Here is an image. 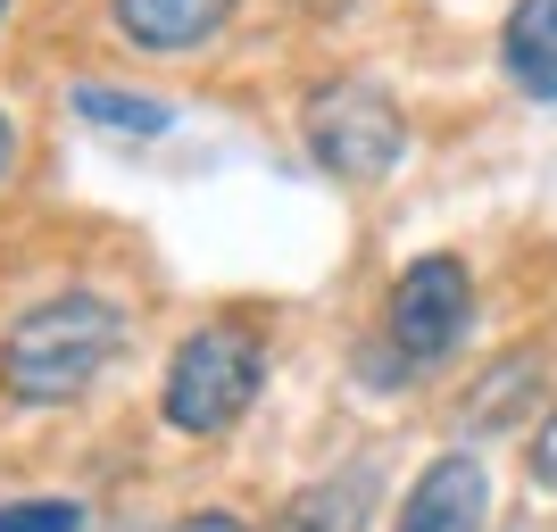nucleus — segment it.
I'll return each mask as SVG.
<instances>
[{"instance_id": "obj_8", "label": "nucleus", "mask_w": 557, "mask_h": 532, "mask_svg": "<svg viewBox=\"0 0 557 532\" xmlns=\"http://www.w3.org/2000/svg\"><path fill=\"white\" fill-rule=\"evenodd\" d=\"M75 109L92 116V125H109V134H125V141L166 134V109H159V100H141V92H109V84H84V92H75Z\"/></svg>"}, {"instance_id": "obj_7", "label": "nucleus", "mask_w": 557, "mask_h": 532, "mask_svg": "<svg viewBox=\"0 0 557 532\" xmlns=\"http://www.w3.org/2000/svg\"><path fill=\"white\" fill-rule=\"evenodd\" d=\"M499 50H508V75L533 100H557V0H524L499 34Z\"/></svg>"}, {"instance_id": "obj_6", "label": "nucleus", "mask_w": 557, "mask_h": 532, "mask_svg": "<svg viewBox=\"0 0 557 532\" xmlns=\"http://www.w3.org/2000/svg\"><path fill=\"white\" fill-rule=\"evenodd\" d=\"M233 17V0H116V25L150 50H191Z\"/></svg>"}, {"instance_id": "obj_12", "label": "nucleus", "mask_w": 557, "mask_h": 532, "mask_svg": "<svg viewBox=\"0 0 557 532\" xmlns=\"http://www.w3.org/2000/svg\"><path fill=\"white\" fill-rule=\"evenodd\" d=\"M9 159H17V125L0 116V175H9Z\"/></svg>"}, {"instance_id": "obj_1", "label": "nucleus", "mask_w": 557, "mask_h": 532, "mask_svg": "<svg viewBox=\"0 0 557 532\" xmlns=\"http://www.w3.org/2000/svg\"><path fill=\"white\" fill-rule=\"evenodd\" d=\"M116 333H125V317H116L109 300H92V292H59V300H42L17 333H9V349H0V383H9V399H25V408L75 399L100 367H109Z\"/></svg>"}, {"instance_id": "obj_4", "label": "nucleus", "mask_w": 557, "mask_h": 532, "mask_svg": "<svg viewBox=\"0 0 557 532\" xmlns=\"http://www.w3.org/2000/svg\"><path fill=\"white\" fill-rule=\"evenodd\" d=\"M466 308H474V283H466L458 258H417L408 275H399L392 292V349L408 358V367H424V358H449L466 333Z\"/></svg>"}, {"instance_id": "obj_13", "label": "nucleus", "mask_w": 557, "mask_h": 532, "mask_svg": "<svg viewBox=\"0 0 557 532\" xmlns=\"http://www.w3.org/2000/svg\"><path fill=\"white\" fill-rule=\"evenodd\" d=\"M0 9H9V0H0Z\"/></svg>"}, {"instance_id": "obj_2", "label": "nucleus", "mask_w": 557, "mask_h": 532, "mask_svg": "<svg viewBox=\"0 0 557 532\" xmlns=\"http://www.w3.org/2000/svg\"><path fill=\"white\" fill-rule=\"evenodd\" d=\"M258 374H267V358H258L250 333H233V324L191 333L175 349V367H166V424L175 433H225L258 399Z\"/></svg>"}, {"instance_id": "obj_9", "label": "nucleus", "mask_w": 557, "mask_h": 532, "mask_svg": "<svg viewBox=\"0 0 557 532\" xmlns=\"http://www.w3.org/2000/svg\"><path fill=\"white\" fill-rule=\"evenodd\" d=\"M0 532H84V508L75 499H17V508H0Z\"/></svg>"}, {"instance_id": "obj_3", "label": "nucleus", "mask_w": 557, "mask_h": 532, "mask_svg": "<svg viewBox=\"0 0 557 532\" xmlns=\"http://www.w3.org/2000/svg\"><path fill=\"white\" fill-rule=\"evenodd\" d=\"M308 150L349 175V184H374V175H392L399 150H408V116L383 84H333L317 109H308Z\"/></svg>"}, {"instance_id": "obj_10", "label": "nucleus", "mask_w": 557, "mask_h": 532, "mask_svg": "<svg viewBox=\"0 0 557 532\" xmlns=\"http://www.w3.org/2000/svg\"><path fill=\"white\" fill-rule=\"evenodd\" d=\"M533 483H541V491H557V417L533 433Z\"/></svg>"}, {"instance_id": "obj_5", "label": "nucleus", "mask_w": 557, "mask_h": 532, "mask_svg": "<svg viewBox=\"0 0 557 532\" xmlns=\"http://www.w3.org/2000/svg\"><path fill=\"white\" fill-rule=\"evenodd\" d=\"M483 499H491V483L474 458H433L417 474V491L399 499L392 532H483Z\"/></svg>"}, {"instance_id": "obj_11", "label": "nucleus", "mask_w": 557, "mask_h": 532, "mask_svg": "<svg viewBox=\"0 0 557 532\" xmlns=\"http://www.w3.org/2000/svg\"><path fill=\"white\" fill-rule=\"evenodd\" d=\"M175 532H250L242 516H191V524H175Z\"/></svg>"}]
</instances>
